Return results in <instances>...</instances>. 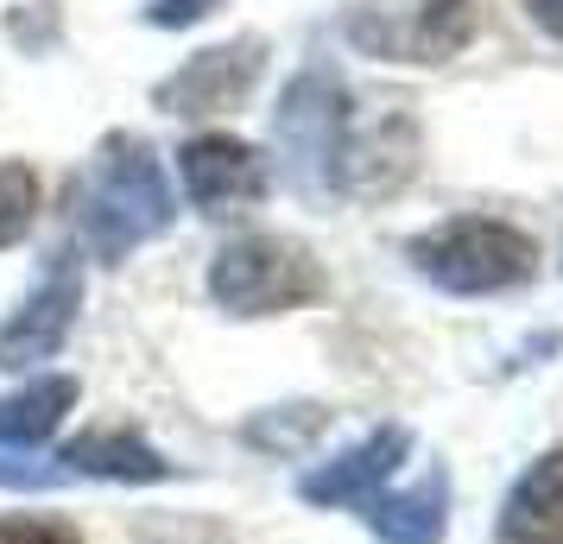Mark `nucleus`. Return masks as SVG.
<instances>
[{
    "mask_svg": "<svg viewBox=\"0 0 563 544\" xmlns=\"http://www.w3.org/2000/svg\"><path fill=\"white\" fill-rule=\"evenodd\" d=\"M172 215H178V203H172V178H165L158 153L140 133H108L77 190V229L89 254L121 266L133 247L172 229Z\"/></svg>",
    "mask_w": 563,
    "mask_h": 544,
    "instance_id": "obj_1",
    "label": "nucleus"
},
{
    "mask_svg": "<svg viewBox=\"0 0 563 544\" xmlns=\"http://www.w3.org/2000/svg\"><path fill=\"white\" fill-rule=\"evenodd\" d=\"M406 259L450 298H494V291L526 286L538 273L532 234H519L512 222H494V215H450V222L418 234Z\"/></svg>",
    "mask_w": 563,
    "mask_h": 544,
    "instance_id": "obj_2",
    "label": "nucleus"
},
{
    "mask_svg": "<svg viewBox=\"0 0 563 544\" xmlns=\"http://www.w3.org/2000/svg\"><path fill=\"white\" fill-rule=\"evenodd\" d=\"M209 298L229 317H279L323 298V266L285 234H241L209 259Z\"/></svg>",
    "mask_w": 563,
    "mask_h": 544,
    "instance_id": "obj_3",
    "label": "nucleus"
},
{
    "mask_svg": "<svg viewBox=\"0 0 563 544\" xmlns=\"http://www.w3.org/2000/svg\"><path fill=\"white\" fill-rule=\"evenodd\" d=\"M482 26V0H361L342 38L380 64H443Z\"/></svg>",
    "mask_w": 563,
    "mask_h": 544,
    "instance_id": "obj_4",
    "label": "nucleus"
},
{
    "mask_svg": "<svg viewBox=\"0 0 563 544\" xmlns=\"http://www.w3.org/2000/svg\"><path fill=\"white\" fill-rule=\"evenodd\" d=\"M349 114H355V96L342 89V70L335 64H310L291 77V89L279 96V114H273V140H279V158L298 190H330L335 153H342V133H349Z\"/></svg>",
    "mask_w": 563,
    "mask_h": 544,
    "instance_id": "obj_5",
    "label": "nucleus"
},
{
    "mask_svg": "<svg viewBox=\"0 0 563 544\" xmlns=\"http://www.w3.org/2000/svg\"><path fill=\"white\" fill-rule=\"evenodd\" d=\"M418 171V127H411L399 102L367 108V114H349V133H342V153H335L330 190L335 197H393L399 184Z\"/></svg>",
    "mask_w": 563,
    "mask_h": 544,
    "instance_id": "obj_6",
    "label": "nucleus"
},
{
    "mask_svg": "<svg viewBox=\"0 0 563 544\" xmlns=\"http://www.w3.org/2000/svg\"><path fill=\"white\" fill-rule=\"evenodd\" d=\"M260 70H266V45L260 38H229L216 52L184 57L172 77L153 89L158 114H178V121H197V114H234L247 108Z\"/></svg>",
    "mask_w": 563,
    "mask_h": 544,
    "instance_id": "obj_7",
    "label": "nucleus"
},
{
    "mask_svg": "<svg viewBox=\"0 0 563 544\" xmlns=\"http://www.w3.org/2000/svg\"><path fill=\"white\" fill-rule=\"evenodd\" d=\"M82 311V266L77 254H52V266L38 273V286L26 291V304L7 317L0 330V374H20V367L52 362L57 348L70 342Z\"/></svg>",
    "mask_w": 563,
    "mask_h": 544,
    "instance_id": "obj_8",
    "label": "nucleus"
},
{
    "mask_svg": "<svg viewBox=\"0 0 563 544\" xmlns=\"http://www.w3.org/2000/svg\"><path fill=\"white\" fill-rule=\"evenodd\" d=\"M178 178H184V197L203 209V215H241L266 197V158L234 140V133H197L178 146Z\"/></svg>",
    "mask_w": 563,
    "mask_h": 544,
    "instance_id": "obj_9",
    "label": "nucleus"
},
{
    "mask_svg": "<svg viewBox=\"0 0 563 544\" xmlns=\"http://www.w3.org/2000/svg\"><path fill=\"white\" fill-rule=\"evenodd\" d=\"M406 456H411V437L399 424H380L367 443H355V449H342L330 463H317L310 475H298V500H310V507H361V500L380 493V481Z\"/></svg>",
    "mask_w": 563,
    "mask_h": 544,
    "instance_id": "obj_10",
    "label": "nucleus"
},
{
    "mask_svg": "<svg viewBox=\"0 0 563 544\" xmlns=\"http://www.w3.org/2000/svg\"><path fill=\"white\" fill-rule=\"evenodd\" d=\"M361 519L374 525L380 544H443V532H450V475L424 468L406 493L361 500Z\"/></svg>",
    "mask_w": 563,
    "mask_h": 544,
    "instance_id": "obj_11",
    "label": "nucleus"
},
{
    "mask_svg": "<svg viewBox=\"0 0 563 544\" xmlns=\"http://www.w3.org/2000/svg\"><path fill=\"white\" fill-rule=\"evenodd\" d=\"M494 544H563V449H544L512 481Z\"/></svg>",
    "mask_w": 563,
    "mask_h": 544,
    "instance_id": "obj_12",
    "label": "nucleus"
},
{
    "mask_svg": "<svg viewBox=\"0 0 563 544\" xmlns=\"http://www.w3.org/2000/svg\"><path fill=\"white\" fill-rule=\"evenodd\" d=\"M57 463L70 475H89V481H165L172 475V463L133 431H77L57 449Z\"/></svg>",
    "mask_w": 563,
    "mask_h": 544,
    "instance_id": "obj_13",
    "label": "nucleus"
},
{
    "mask_svg": "<svg viewBox=\"0 0 563 544\" xmlns=\"http://www.w3.org/2000/svg\"><path fill=\"white\" fill-rule=\"evenodd\" d=\"M77 392L82 387L70 374H45V380H32V387L7 392V399H0V449H32V443L57 437V424L70 418Z\"/></svg>",
    "mask_w": 563,
    "mask_h": 544,
    "instance_id": "obj_14",
    "label": "nucleus"
},
{
    "mask_svg": "<svg viewBox=\"0 0 563 544\" xmlns=\"http://www.w3.org/2000/svg\"><path fill=\"white\" fill-rule=\"evenodd\" d=\"M32 222H38V171L7 158L0 165V247H13Z\"/></svg>",
    "mask_w": 563,
    "mask_h": 544,
    "instance_id": "obj_15",
    "label": "nucleus"
},
{
    "mask_svg": "<svg viewBox=\"0 0 563 544\" xmlns=\"http://www.w3.org/2000/svg\"><path fill=\"white\" fill-rule=\"evenodd\" d=\"M0 544H82V539H77V525H64V519L13 513V519H0Z\"/></svg>",
    "mask_w": 563,
    "mask_h": 544,
    "instance_id": "obj_16",
    "label": "nucleus"
},
{
    "mask_svg": "<svg viewBox=\"0 0 563 544\" xmlns=\"http://www.w3.org/2000/svg\"><path fill=\"white\" fill-rule=\"evenodd\" d=\"M216 7H222V0H153L140 20H146V26H197L203 13H216Z\"/></svg>",
    "mask_w": 563,
    "mask_h": 544,
    "instance_id": "obj_17",
    "label": "nucleus"
},
{
    "mask_svg": "<svg viewBox=\"0 0 563 544\" xmlns=\"http://www.w3.org/2000/svg\"><path fill=\"white\" fill-rule=\"evenodd\" d=\"M526 13H532V26H538V32L563 38V0H526Z\"/></svg>",
    "mask_w": 563,
    "mask_h": 544,
    "instance_id": "obj_18",
    "label": "nucleus"
}]
</instances>
